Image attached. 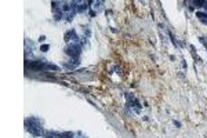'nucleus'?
I'll return each mask as SVG.
<instances>
[{
    "mask_svg": "<svg viewBox=\"0 0 207 138\" xmlns=\"http://www.w3.org/2000/svg\"><path fill=\"white\" fill-rule=\"evenodd\" d=\"M25 126H26V130L30 133V134H33L35 137H40L41 135V126H40V122H39L37 119H35V117H29V119L25 120Z\"/></svg>",
    "mask_w": 207,
    "mask_h": 138,
    "instance_id": "f257e3e1",
    "label": "nucleus"
},
{
    "mask_svg": "<svg viewBox=\"0 0 207 138\" xmlns=\"http://www.w3.org/2000/svg\"><path fill=\"white\" fill-rule=\"evenodd\" d=\"M80 51H82V47H80V44H77V43H72V44H69L68 47L65 48V53L72 58H79Z\"/></svg>",
    "mask_w": 207,
    "mask_h": 138,
    "instance_id": "f03ea898",
    "label": "nucleus"
},
{
    "mask_svg": "<svg viewBox=\"0 0 207 138\" xmlns=\"http://www.w3.org/2000/svg\"><path fill=\"white\" fill-rule=\"evenodd\" d=\"M64 40H65V42H71V40H73V43H77L79 42V36H77L76 32L72 29V30H69V32L65 33V39Z\"/></svg>",
    "mask_w": 207,
    "mask_h": 138,
    "instance_id": "7ed1b4c3",
    "label": "nucleus"
},
{
    "mask_svg": "<svg viewBox=\"0 0 207 138\" xmlns=\"http://www.w3.org/2000/svg\"><path fill=\"white\" fill-rule=\"evenodd\" d=\"M79 62H80V61H79V58H72V60L69 61L68 64H65V66H68V68L73 69L75 66H77V65H79Z\"/></svg>",
    "mask_w": 207,
    "mask_h": 138,
    "instance_id": "20e7f679",
    "label": "nucleus"
},
{
    "mask_svg": "<svg viewBox=\"0 0 207 138\" xmlns=\"http://www.w3.org/2000/svg\"><path fill=\"white\" fill-rule=\"evenodd\" d=\"M44 138H59V133H55V131H46V133H44Z\"/></svg>",
    "mask_w": 207,
    "mask_h": 138,
    "instance_id": "39448f33",
    "label": "nucleus"
},
{
    "mask_svg": "<svg viewBox=\"0 0 207 138\" xmlns=\"http://www.w3.org/2000/svg\"><path fill=\"white\" fill-rule=\"evenodd\" d=\"M102 6H104V1H94V6H93V8H94V11L95 12H98V11H101L102 10Z\"/></svg>",
    "mask_w": 207,
    "mask_h": 138,
    "instance_id": "423d86ee",
    "label": "nucleus"
},
{
    "mask_svg": "<svg viewBox=\"0 0 207 138\" xmlns=\"http://www.w3.org/2000/svg\"><path fill=\"white\" fill-rule=\"evenodd\" d=\"M196 17H198L203 24H207V18H206L207 14H204V12H196Z\"/></svg>",
    "mask_w": 207,
    "mask_h": 138,
    "instance_id": "0eeeda50",
    "label": "nucleus"
},
{
    "mask_svg": "<svg viewBox=\"0 0 207 138\" xmlns=\"http://www.w3.org/2000/svg\"><path fill=\"white\" fill-rule=\"evenodd\" d=\"M73 15H75V11H69V12H66L65 14V19L66 21H72V18H73Z\"/></svg>",
    "mask_w": 207,
    "mask_h": 138,
    "instance_id": "6e6552de",
    "label": "nucleus"
},
{
    "mask_svg": "<svg viewBox=\"0 0 207 138\" xmlns=\"http://www.w3.org/2000/svg\"><path fill=\"white\" fill-rule=\"evenodd\" d=\"M46 69H54V70H58V66L53 65V64H46Z\"/></svg>",
    "mask_w": 207,
    "mask_h": 138,
    "instance_id": "1a4fd4ad",
    "label": "nucleus"
},
{
    "mask_svg": "<svg viewBox=\"0 0 207 138\" xmlns=\"http://www.w3.org/2000/svg\"><path fill=\"white\" fill-rule=\"evenodd\" d=\"M61 18H62V12H61V11L55 12V19H57V21H59Z\"/></svg>",
    "mask_w": 207,
    "mask_h": 138,
    "instance_id": "9d476101",
    "label": "nucleus"
},
{
    "mask_svg": "<svg viewBox=\"0 0 207 138\" xmlns=\"http://www.w3.org/2000/svg\"><path fill=\"white\" fill-rule=\"evenodd\" d=\"M40 50L43 51V53H46V51H48V44H44V46H41V47H40Z\"/></svg>",
    "mask_w": 207,
    "mask_h": 138,
    "instance_id": "9b49d317",
    "label": "nucleus"
},
{
    "mask_svg": "<svg viewBox=\"0 0 207 138\" xmlns=\"http://www.w3.org/2000/svg\"><path fill=\"white\" fill-rule=\"evenodd\" d=\"M200 42H202V43H203V44H204V47H206V48H207V40H206V39H204V37H200Z\"/></svg>",
    "mask_w": 207,
    "mask_h": 138,
    "instance_id": "f8f14e48",
    "label": "nucleus"
},
{
    "mask_svg": "<svg viewBox=\"0 0 207 138\" xmlns=\"http://www.w3.org/2000/svg\"><path fill=\"white\" fill-rule=\"evenodd\" d=\"M44 40H46V36H40L39 37V42H44Z\"/></svg>",
    "mask_w": 207,
    "mask_h": 138,
    "instance_id": "ddd939ff",
    "label": "nucleus"
},
{
    "mask_svg": "<svg viewBox=\"0 0 207 138\" xmlns=\"http://www.w3.org/2000/svg\"><path fill=\"white\" fill-rule=\"evenodd\" d=\"M90 17H95V11H94V10H91V11H90Z\"/></svg>",
    "mask_w": 207,
    "mask_h": 138,
    "instance_id": "4468645a",
    "label": "nucleus"
},
{
    "mask_svg": "<svg viewBox=\"0 0 207 138\" xmlns=\"http://www.w3.org/2000/svg\"><path fill=\"white\" fill-rule=\"evenodd\" d=\"M174 124H175L177 127H181V123H180V122H174Z\"/></svg>",
    "mask_w": 207,
    "mask_h": 138,
    "instance_id": "2eb2a0df",
    "label": "nucleus"
}]
</instances>
